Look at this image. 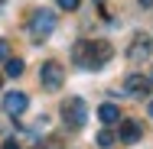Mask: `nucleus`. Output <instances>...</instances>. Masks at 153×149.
<instances>
[{
  "label": "nucleus",
  "mask_w": 153,
  "mask_h": 149,
  "mask_svg": "<svg viewBox=\"0 0 153 149\" xmlns=\"http://www.w3.org/2000/svg\"><path fill=\"white\" fill-rule=\"evenodd\" d=\"M137 3H140V7H153V0H137Z\"/></svg>",
  "instance_id": "16"
},
{
  "label": "nucleus",
  "mask_w": 153,
  "mask_h": 149,
  "mask_svg": "<svg viewBox=\"0 0 153 149\" xmlns=\"http://www.w3.org/2000/svg\"><path fill=\"white\" fill-rule=\"evenodd\" d=\"M36 149H62V139H59V136H49L46 146H36Z\"/></svg>",
  "instance_id": "13"
},
{
  "label": "nucleus",
  "mask_w": 153,
  "mask_h": 149,
  "mask_svg": "<svg viewBox=\"0 0 153 149\" xmlns=\"http://www.w3.org/2000/svg\"><path fill=\"white\" fill-rule=\"evenodd\" d=\"M62 120H65L68 130H82L85 120H88V104H85V97H68V101H62Z\"/></svg>",
  "instance_id": "3"
},
{
  "label": "nucleus",
  "mask_w": 153,
  "mask_h": 149,
  "mask_svg": "<svg viewBox=\"0 0 153 149\" xmlns=\"http://www.w3.org/2000/svg\"><path fill=\"white\" fill-rule=\"evenodd\" d=\"M94 143H98V146H101V149H111V146H114V143H117V136H114V133H111V130H101V133H98V139H94Z\"/></svg>",
  "instance_id": "11"
},
{
  "label": "nucleus",
  "mask_w": 153,
  "mask_h": 149,
  "mask_svg": "<svg viewBox=\"0 0 153 149\" xmlns=\"http://www.w3.org/2000/svg\"><path fill=\"white\" fill-rule=\"evenodd\" d=\"M23 71H26L23 59H7V65H3V75H7V78H20Z\"/></svg>",
  "instance_id": "10"
},
{
  "label": "nucleus",
  "mask_w": 153,
  "mask_h": 149,
  "mask_svg": "<svg viewBox=\"0 0 153 149\" xmlns=\"http://www.w3.org/2000/svg\"><path fill=\"white\" fill-rule=\"evenodd\" d=\"M147 114H150V117H153V101H150V107H147Z\"/></svg>",
  "instance_id": "17"
},
{
  "label": "nucleus",
  "mask_w": 153,
  "mask_h": 149,
  "mask_svg": "<svg viewBox=\"0 0 153 149\" xmlns=\"http://www.w3.org/2000/svg\"><path fill=\"white\" fill-rule=\"evenodd\" d=\"M0 84H3V75H0Z\"/></svg>",
  "instance_id": "19"
},
{
  "label": "nucleus",
  "mask_w": 153,
  "mask_h": 149,
  "mask_svg": "<svg viewBox=\"0 0 153 149\" xmlns=\"http://www.w3.org/2000/svg\"><path fill=\"white\" fill-rule=\"evenodd\" d=\"M7 59H10V42L0 39V62H7Z\"/></svg>",
  "instance_id": "14"
},
{
  "label": "nucleus",
  "mask_w": 153,
  "mask_h": 149,
  "mask_svg": "<svg viewBox=\"0 0 153 149\" xmlns=\"http://www.w3.org/2000/svg\"><path fill=\"white\" fill-rule=\"evenodd\" d=\"M3 3H7V0H0V10H3Z\"/></svg>",
  "instance_id": "18"
},
{
  "label": "nucleus",
  "mask_w": 153,
  "mask_h": 149,
  "mask_svg": "<svg viewBox=\"0 0 153 149\" xmlns=\"http://www.w3.org/2000/svg\"><path fill=\"white\" fill-rule=\"evenodd\" d=\"M98 120H101L104 126L121 123V107H117V104H101V107H98Z\"/></svg>",
  "instance_id": "9"
},
{
  "label": "nucleus",
  "mask_w": 153,
  "mask_h": 149,
  "mask_svg": "<svg viewBox=\"0 0 153 149\" xmlns=\"http://www.w3.org/2000/svg\"><path fill=\"white\" fill-rule=\"evenodd\" d=\"M78 3H82V0H56V7H59V10H68V13L78 10Z\"/></svg>",
  "instance_id": "12"
},
{
  "label": "nucleus",
  "mask_w": 153,
  "mask_h": 149,
  "mask_svg": "<svg viewBox=\"0 0 153 149\" xmlns=\"http://www.w3.org/2000/svg\"><path fill=\"white\" fill-rule=\"evenodd\" d=\"M0 149H20V143H16V139H7V143H3Z\"/></svg>",
  "instance_id": "15"
},
{
  "label": "nucleus",
  "mask_w": 153,
  "mask_h": 149,
  "mask_svg": "<svg viewBox=\"0 0 153 149\" xmlns=\"http://www.w3.org/2000/svg\"><path fill=\"white\" fill-rule=\"evenodd\" d=\"M39 81H42V91H59L62 81H65V71H62L59 62H42V68H39Z\"/></svg>",
  "instance_id": "5"
},
{
  "label": "nucleus",
  "mask_w": 153,
  "mask_h": 149,
  "mask_svg": "<svg viewBox=\"0 0 153 149\" xmlns=\"http://www.w3.org/2000/svg\"><path fill=\"white\" fill-rule=\"evenodd\" d=\"M26 107H30V94L26 91H7L3 94V110L13 120L20 117V114H26Z\"/></svg>",
  "instance_id": "6"
},
{
  "label": "nucleus",
  "mask_w": 153,
  "mask_h": 149,
  "mask_svg": "<svg viewBox=\"0 0 153 149\" xmlns=\"http://www.w3.org/2000/svg\"><path fill=\"white\" fill-rule=\"evenodd\" d=\"M140 123L137 120H124L121 130H117V143H124V146H134V143H140Z\"/></svg>",
  "instance_id": "8"
},
{
  "label": "nucleus",
  "mask_w": 153,
  "mask_h": 149,
  "mask_svg": "<svg viewBox=\"0 0 153 149\" xmlns=\"http://www.w3.org/2000/svg\"><path fill=\"white\" fill-rule=\"evenodd\" d=\"M150 78H147V75H137V71H134V75H127V78H124V94H130V97H143V94H147V91H150Z\"/></svg>",
  "instance_id": "7"
},
{
  "label": "nucleus",
  "mask_w": 153,
  "mask_h": 149,
  "mask_svg": "<svg viewBox=\"0 0 153 149\" xmlns=\"http://www.w3.org/2000/svg\"><path fill=\"white\" fill-rule=\"evenodd\" d=\"M150 55H153V39L147 36V32H137V36H134V42L127 46V59L134 62V65H143Z\"/></svg>",
  "instance_id": "4"
},
{
  "label": "nucleus",
  "mask_w": 153,
  "mask_h": 149,
  "mask_svg": "<svg viewBox=\"0 0 153 149\" xmlns=\"http://www.w3.org/2000/svg\"><path fill=\"white\" fill-rule=\"evenodd\" d=\"M72 59H75L78 68L98 71V68H104L108 62L114 59V46L108 39H78L72 46Z\"/></svg>",
  "instance_id": "1"
},
{
  "label": "nucleus",
  "mask_w": 153,
  "mask_h": 149,
  "mask_svg": "<svg viewBox=\"0 0 153 149\" xmlns=\"http://www.w3.org/2000/svg\"><path fill=\"white\" fill-rule=\"evenodd\" d=\"M150 81H153V75H150Z\"/></svg>",
  "instance_id": "20"
},
{
  "label": "nucleus",
  "mask_w": 153,
  "mask_h": 149,
  "mask_svg": "<svg viewBox=\"0 0 153 149\" xmlns=\"http://www.w3.org/2000/svg\"><path fill=\"white\" fill-rule=\"evenodd\" d=\"M59 26V16L52 10H36L30 16V42H46Z\"/></svg>",
  "instance_id": "2"
}]
</instances>
